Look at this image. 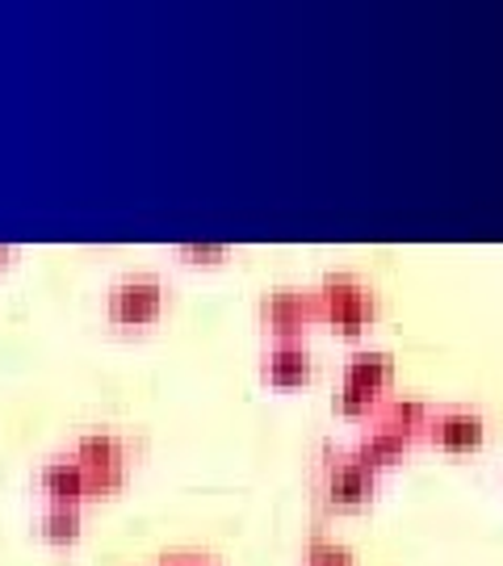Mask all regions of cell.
<instances>
[{"instance_id":"cell-10","label":"cell","mask_w":503,"mask_h":566,"mask_svg":"<svg viewBox=\"0 0 503 566\" xmlns=\"http://www.w3.org/2000/svg\"><path fill=\"white\" fill-rule=\"evenodd\" d=\"M428 416H432V407L420 403V399L390 395V399H383L378 411H374V424H383V428H390V432L407 437V441H416V437H423V428H428Z\"/></svg>"},{"instance_id":"cell-12","label":"cell","mask_w":503,"mask_h":566,"mask_svg":"<svg viewBox=\"0 0 503 566\" xmlns=\"http://www.w3.org/2000/svg\"><path fill=\"white\" fill-rule=\"evenodd\" d=\"M42 542H51V546H72V542H81V512L76 507H60L51 504L42 512Z\"/></svg>"},{"instance_id":"cell-7","label":"cell","mask_w":503,"mask_h":566,"mask_svg":"<svg viewBox=\"0 0 503 566\" xmlns=\"http://www.w3.org/2000/svg\"><path fill=\"white\" fill-rule=\"evenodd\" d=\"M264 382L269 386H306L315 378V361H311V353H306V344L302 340H273L269 344V353H264Z\"/></svg>"},{"instance_id":"cell-16","label":"cell","mask_w":503,"mask_h":566,"mask_svg":"<svg viewBox=\"0 0 503 566\" xmlns=\"http://www.w3.org/2000/svg\"><path fill=\"white\" fill-rule=\"evenodd\" d=\"M9 256H13V252H9V248H0V269H4V264H9Z\"/></svg>"},{"instance_id":"cell-6","label":"cell","mask_w":503,"mask_h":566,"mask_svg":"<svg viewBox=\"0 0 503 566\" xmlns=\"http://www.w3.org/2000/svg\"><path fill=\"white\" fill-rule=\"evenodd\" d=\"M264 332H273L277 340H298L306 327L323 324L319 298L315 290H273L261 306Z\"/></svg>"},{"instance_id":"cell-13","label":"cell","mask_w":503,"mask_h":566,"mask_svg":"<svg viewBox=\"0 0 503 566\" xmlns=\"http://www.w3.org/2000/svg\"><path fill=\"white\" fill-rule=\"evenodd\" d=\"M378 395H369L365 386L357 382H344L336 386V399H332V407H336V416H344V420H374V411H378Z\"/></svg>"},{"instance_id":"cell-11","label":"cell","mask_w":503,"mask_h":566,"mask_svg":"<svg viewBox=\"0 0 503 566\" xmlns=\"http://www.w3.org/2000/svg\"><path fill=\"white\" fill-rule=\"evenodd\" d=\"M344 382H357L365 386L369 395H378L386 399V390L395 382V361H390V353H353L348 361H344Z\"/></svg>"},{"instance_id":"cell-14","label":"cell","mask_w":503,"mask_h":566,"mask_svg":"<svg viewBox=\"0 0 503 566\" xmlns=\"http://www.w3.org/2000/svg\"><path fill=\"white\" fill-rule=\"evenodd\" d=\"M302 566H357V563H353V554L344 546H336V542H315V546L306 549Z\"/></svg>"},{"instance_id":"cell-4","label":"cell","mask_w":503,"mask_h":566,"mask_svg":"<svg viewBox=\"0 0 503 566\" xmlns=\"http://www.w3.org/2000/svg\"><path fill=\"white\" fill-rule=\"evenodd\" d=\"M423 441L449 458H465V453H479L486 446V420L470 407H441L428 416Z\"/></svg>"},{"instance_id":"cell-3","label":"cell","mask_w":503,"mask_h":566,"mask_svg":"<svg viewBox=\"0 0 503 566\" xmlns=\"http://www.w3.org/2000/svg\"><path fill=\"white\" fill-rule=\"evenodd\" d=\"M72 462L84 470L88 495H109L126 479V446H122L114 432H88V437H81Z\"/></svg>"},{"instance_id":"cell-1","label":"cell","mask_w":503,"mask_h":566,"mask_svg":"<svg viewBox=\"0 0 503 566\" xmlns=\"http://www.w3.org/2000/svg\"><path fill=\"white\" fill-rule=\"evenodd\" d=\"M319 298V319L332 324L340 336H361L365 327L378 319V294L353 273H327L315 290Z\"/></svg>"},{"instance_id":"cell-15","label":"cell","mask_w":503,"mask_h":566,"mask_svg":"<svg viewBox=\"0 0 503 566\" xmlns=\"http://www.w3.org/2000/svg\"><path fill=\"white\" fill-rule=\"evenodd\" d=\"M177 256H185V261L193 264H219L231 256V248L227 243H185V248H177Z\"/></svg>"},{"instance_id":"cell-5","label":"cell","mask_w":503,"mask_h":566,"mask_svg":"<svg viewBox=\"0 0 503 566\" xmlns=\"http://www.w3.org/2000/svg\"><path fill=\"white\" fill-rule=\"evenodd\" d=\"M378 491V474L365 470L353 453H336L323 462V500L332 512H357L374 500Z\"/></svg>"},{"instance_id":"cell-9","label":"cell","mask_w":503,"mask_h":566,"mask_svg":"<svg viewBox=\"0 0 503 566\" xmlns=\"http://www.w3.org/2000/svg\"><path fill=\"white\" fill-rule=\"evenodd\" d=\"M407 449H411V441L407 437H399V432H390V428L383 424H369L365 428V437L357 441V449H353V458L365 465V470H386V465H395L407 458Z\"/></svg>"},{"instance_id":"cell-2","label":"cell","mask_w":503,"mask_h":566,"mask_svg":"<svg viewBox=\"0 0 503 566\" xmlns=\"http://www.w3.org/2000/svg\"><path fill=\"white\" fill-rule=\"evenodd\" d=\"M109 324L118 327H151L164 315V282L151 273H135V277H122L109 290V303H105Z\"/></svg>"},{"instance_id":"cell-8","label":"cell","mask_w":503,"mask_h":566,"mask_svg":"<svg viewBox=\"0 0 503 566\" xmlns=\"http://www.w3.org/2000/svg\"><path fill=\"white\" fill-rule=\"evenodd\" d=\"M46 500L60 507H81V500H88V483H84V470L72 458H60V462H46L39 474Z\"/></svg>"}]
</instances>
